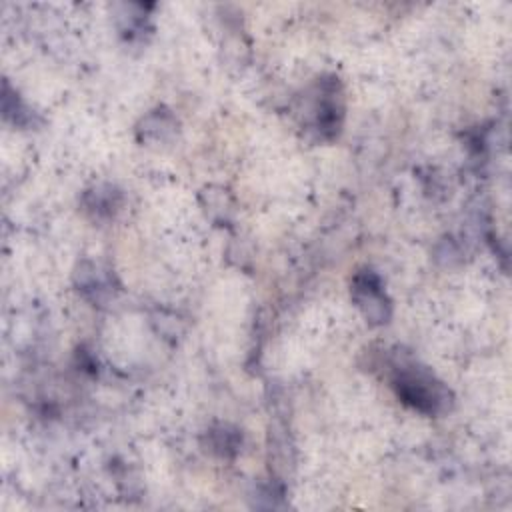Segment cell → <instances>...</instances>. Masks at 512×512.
I'll use <instances>...</instances> for the list:
<instances>
[{
  "mask_svg": "<svg viewBox=\"0 0 512 512\" xmlns=\"http://www.w3.org/2000/svg\"><path fill=\"white\" fill-rule=\"evenodd\" d=\"M392 386L406 406L422 414H438L450 402V392L444 384L416 364H400L394 370Z\"/></svg>",
  "mask_w": 512,
  "mask_h": 512,
  "instance_id": "1",
  "label": "cell"
},
{
  "mask_svg": "<svg viewBox=\"0 0 512 512\" xmlns=\"http://www.w3.org/2000/svg\"><path fill=\"white\" fill-rule=\"evenodd\" d=\"M314 96H316L312 102L314 126L320 132V138L330 140L338 134V128L342 124V114H344L338 78L332 76L330 80H320Z\"/></svg>",
  "mask_w": 512,
  "mask_h": 512,
  "instance_id": "2",
  "label": "cell"
},
{
  "mask_svg": "<svg viewBox=\"0 0 512 512\" xmlns=\"http://www.w3.org/2000/svg\"><path fill=\"white\" fill-rule=\"evenodd\" d=\"M352 298L370 324H386L390 318V300L380 278L372 270H362L352 280Z\"/></svg>",
  "mask_w": 512,
  "mask_h": 512,
  "instance_id": "3",
  "label": "cell"
}]
</instances>
